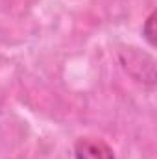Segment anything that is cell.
<instances>
[{"label": "cell", "mask_w": 157, "mask_h": 159, "mask_svg": "<svg viewBox=\"0 0 157 159\" xmlns=\"http://www.w3.org/2000/svg\"><path fill=\"white\" fill-rule=\"evenodd\" d=\"M142 35H144V39H146V43L150 46L155 44V11H152L148 15V19L144 20V24H142Z\"/></svg>", "instance_id": "cell-3"}, {"label": "cell", "mask_w": 157, "mask_h": 159, "mask_svg": "<svg viewBox=\"0 0 157 159\" xmlns=\"http://www.w3.org/2000/svg\"><path fill=\"white\" fill-rule=\"evenodd\" d=\"M74 159H115V152L102 139L81 137L74 143Z\"/></svg>", "instance_id": "cell-2"}, {"label": "cell", "mask_w": 157, "mask_h": 159, "mask_svg": "<svg viewBox=\"0 0 157 159\" xmlns=\"http://www.w3.org/2000/svg\"><path fill=\"white\" fill-rule=\"evenodd\" d=\"M118 59L124 67V70L133 80L154 87L155 85V59L154 56L142 52L137 46H120Z\"/></svg>", "instance_id": "cell-1"}]
</instances>
